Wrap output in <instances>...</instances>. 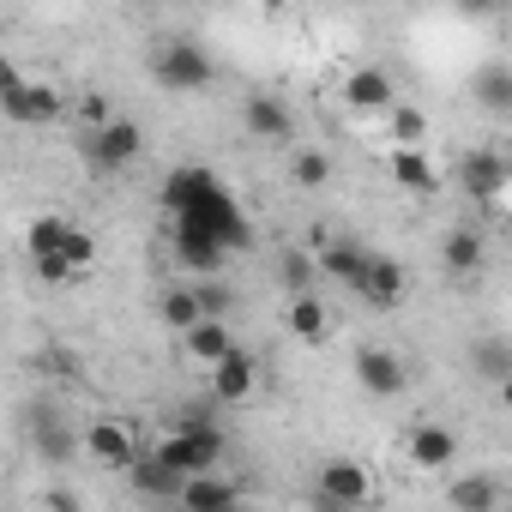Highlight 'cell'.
<instances>
[{
    "mask_svg": "<svg viewBox=\"0 0 512 512\" xmlns=\"http://www.w3.org/2000/svg\"><path fill=\"white\" fill-rule=\"evenodd\" d=\"M181 482H199V476H217V464H223V428L211 422V416H181L169 434H157V446H151Z\"/></svg>",
    "mask_w": 512,
    "mask_h": 512,
    "instance_id": "obj_2",
    "label": "cell"
},
{
    "mask_svg": "<svg viewBox=\"0 0 512 512\" xmlns=\"http://www.w3.org/2000/svg\"><path fill=\"white\" fill-rule=\"evenodd\" d=\"M320 512H338V506H320Z\"/></svg>",
    "mask_w": 512,
    "mask_h": 512,
    "instance_id": "obj_37",
    "label": "cell"
},
{
    "mask_svg": "<svg viewBox=\"0 0 512 512\" xmlns=\"http://www.w3.org/2000/svg\"><path fill=\"white\" fill-rule=\"evenodd\" d=\"M151 79H157L163 91H175V97H193V91H205V85L217 79V67H211V55H205L199 43H163V49L151 55Z\"/></svg>",
    "mask_w": 512,
    "mask_h": 512,
    "instance_id": "obj_3",
    "label": "cell"
},
{
    "mask_svg": "<svg viewBox=\"0 0 512 512\" xmlns=\"http://www.w3.org/2000/svg\"><path fill=\"white\" fill-rule=\"evenodd\" d=\"M386 133H392V151H422V139H428V115H422L416 103H398V109L386 115Z\"/></svg>",
    "mask_w": 512,
    "mask_h": 512,
    "instance_id": "obj_25",
    "label": "cell"
},
{
    "mask_svg": "<svg viewBox=\"0 0 512 512\" xmlns=\"http://www.w3.org/2000/svg\"><path fill=\"white\" fill-rule=\"evenodd\" d=\"M175 260H181L199 284H211V278L223 272V260H229V247L211 241V235H199V229H181V223H175Z\"/></svg>",
    "mask_w": 512,
    "mask_h": 512,
    "instance_id": "obj_12",
    "label": "cell"
},
{
    "mask_svg": "<svg viewBox=\"0 0 512 512\" xmlns=\"http://www.w3.org/2000/svg\"><path fill=\"white\" fill-rule=\"evenodd\" d=\"M278 278H284L290 302H296V296H314V260H308L302 247H284V260H278Z\"/></svg>",
    "mask_w": 512,
    "mask_h": 512,
    "instance_id": "obj_28",
    "label": "cell"
},
{
    "mask_svg": "<svg viewBox=\"0 0 512 512\" xmlns=\"http://www.w3.org/2000/svg\"><path fill=\"white\" fill-rule=\"evenodd\" d=\"M446 506L452 512H494L500 506V482L488 470H464V476L446 482Z\"/></svg>",
    "mask_w": 512,
    "mask_h": 512,
    "instance_id": "obj_15",
    "label": "cell"
},
{
    "mask_svg": "<svg viewBox=\"0 0 512 512\" xmlns=\"http://www.w3.org/2000/svg\"><path fill=\"white\" fill-rule=\"evenodd\" d=\"M374 494V476H368V464H356V458H332L326 470H320V506H338V512H350V506H362Z\"/></svg>",
    "mask_w": 512,
    "mask_h": 512,
    "instance_id": "obj_7",
    "label": "cell"
},
{
    "mask_svg": "<svg viewBox=\"0 0 512 512\" xmlns=\"http://www.w3.org/2000/svg\"><path fill=\"white\" fill-rule=\"evenodd\" d=\"M139 151H145V127H139V121H127V115H121L115 127H103V133H91V139H85V157H91L97 169H127Z\"/></svg>",
    "mask_w": 512,
    "mask_h": 512,
    "instance_id": "obj_9",
    "label": "cell"
},
{
    "mask_svg": "<svg viewBox=\"0 0 512 512\" xmlns=\"http://www.w3.org/2000/svg\"><path fill=\"white\" fill-rule=\"evenodd\" d=\"M410 290V272L398 260H386V253H374V266H368V284H362V302L368 308H398Z\"/></svg>",
    "mask_w": 512,
    "mask_h": 512,
    "instance_id": "obj_16",
    "label": "cell"
},
{
    "mask_svg": "<svg viewBox=\"0 0 512 512\" xmlns=\"http://www.w3.org/2000/svg\"><path fill=\"white\" fill-rule=\"evenodd\" d=\"M85 452H91L103 470H127V476H133V470H139V458H145L139 434H133L127 422H109V416L85 428Z\"/></svg>",
    "mask_w": 512,
    "mask_h": 512,
    "instance_id": "obj_6",
    "label": "cell"
},
{
    "mask_svg": "<svg viewBox=\"0 0 512 512\" xmlns=\"http://www.w3.org/2000/svg\"><path fill=\"white\" fill-rule=\"evenodd\" d=\"M290 181L296 187H326L332 181V157L326 151H296L290 157Z\"/></svg>",
    "mask_w": 512,
    "mask_h": 512,
    "instance_id": "obj_30",
    "label": "cell"
},
{
    "mask_svg": "<svg viewBox=\"0 0 512 512\" xmlns=\"http://www.w3.org/2000/svg\"><path fill=\"white\" fill-rule=\"evenodd\" d=\"M0 109H7L13 121H55L61 115V91L55 85H31L19 79V67H0Z\"/></svg>",
    "mask_w": 512,
    "mask_h": 512,
    "instance_id": "obj_4",
    "label": "cell"
},
{
    "mask_svg": "<svg viewBox=\"0 0 512 512\" xmlns=\"http://www.w3.org/2000/svg\"><path fill=\"white\" fill-rule=\"evenodd\" d=\"M253 386H260V362H253L247 350H235V356H223V362L211 368V398H217V404H247Z\"/></svg>",
    "mask_w": 512,
    "mask_h": 512,
    "instance_id": "obj_11",
    "label": "cell"
},
{
    "mask_svg": "<svg viewBox=\"0 0 512 512\" xmlns=\"http://www.w3.org/2000/svg\"><path fill=\"white\" fill-rule=\"evenodd\" d=\"M235 506H241V482H223V476H199L181 494V512H235Z\"/></svg>",
    "mask_w": 512,
    "mask_h": 512,
    "instance_id": "obj_18",
    "label": "cell"
},
{
    "mask_svg": "<svg viewBox=\"0 0 512 512\" xmlns=\"http://www.w3.org/2000/svg\"><path fill=\"white\" fill-rule=\"evenodd\" d=\"M61 260H67V266H73V272H79V278H85V272H91V266H97V235H91V229H79V223H73V229H67V241H61Z\"/></svg>",
    "mask_w": 512,
    "mask_h": 512,
    "instance_id": "obj_29",
    "label": "cell"
},
{
    "mask_svg": "<svg viewBox=\"0 0 512 512\" xmlns=\"http://www.w3.org/2000/svg\"><path fill=\"white\" fill-rule=\"evenodd\" d=\"M392 181L410 193H434V163L422 151H392Z\"/></svg>",
    "mask_w": 512,
    "mask_h": 512,
    "instance_id": "obj_27",
    "label": "cell"
},
{
    "mask_svg": "<svg viewBox=\"0 0 512 512\" xmlns=\"http://www.w3.org/2000/svg\"><path fill=\"white\" fill-rule=\"evenodd\" d=\"M235 512H253V506H235Z\"/></svg>",
    "mask_w": 512,
    "mask_h": 512,
    "instance_id": "obj_38",
    "label": "cell"
},
{
    "mask_svg": "<svg viewBox=\"0 0 512 512\" xmlns=\"http://www.w3.org/2000/svg\"><path fill=\"white\" fill-rule=\"evenodd\" d=\"M187 362H199V368H217L223 356H235L241 344H235V332H229V320H205V326H193L187 338Z\"/></svg>",
    "mask_w": 512,
    "mask_h": 512,
    "instance_id": "obj_17",
    "label": "cell"
},
{
    "mask_svg": "<svg viewBox=\"0 0 512 512\" xmlns=\"http://www.w3.org/2000/svg\"><path fill=\"white\" fill-rule=\"evenodd\" d=\"M476 103H482L488 115H512V67H506V61H488V67L476 73Z\"/></svg>",
    "mask_w": 512,
    "mask_h": 512,
    "instance_id": "obj_23",
    "label": "cell"
},
{
    "mask_svg": "<svg viewBox=\"0 0 512 512\" xmlns=\"http://www.w3.org/2000/svg\"><path fill=\"white\" fill-rule=\"evenodd\" d=\"M211 314H205V302H199V290L193 284H175V290H163V326L169 332H193V326H205Z\"/></svg>",
    "mask_w": 512,
    "mask_h": 512,
    "instance_id": "obj_20",
    "label": "cell"
},
{
    "mask_svg": "<svg viewBox=\"0 0 512 512\" xmlns=\"http://www.w3.org/2000/svg\"><path fill=\"white\" fill-rule=\"evenodd\" d=\"M452 458H458V434L452 428H440V422L410 428V464L416 470H446Z\"/></svg>",
    "mask_w": 512,
    "mask_h": 512,
    "instance_id": "obj_14",
    "label": "cell"
},
{
    "mask_svg": "<svg viewBox=\"0 0 512 512\" xmlns=\"http://www.w3.org/2000/svg\"><path fill=\"white\" fill-rule=\"evenodd\" d=\"M356 386H362L368 398H398V392L410 386V368H404L398 350H386V344H362V350H356Z\"/></svg>",
    "mask_w": 512,
    "mask_h": 512,
    "instance_id": "obj_5",
    "label": "cell"
},
{
    "mask_svg": "<svg viewBox=\"0 0 512 512\" xmlns=\"http://www.w3.org/2000/svg\"><path fill=\"white\" fill-rule=\"evenodd\" d=\"M79 121H85V139H91V133H103V127H115L121 115H115V103H109V91H85V97H79Z\"/></svg>",
    "mask_w": 512,
    "mask_h": 512,
    "instance_id": "obj_31",
    "label": "cell"
},
{
    "mask_svg": "<svg viewBox=\"0 0 512 512\" xmlns=\"http://www.w3.org/2000/svg\"><path fill=\"white\" fill-rule=\"evenodd\" d=\"M464 193H470V199H494V193H506V157H494V151H470V157H464Z\"/></svg>",
    "mask_w": 512,
    "mask_h": 512,
    "instance_id": "obj_19",
    "label": "cell"
},
{
    "mask_svg": "<svg viewBox=\"0 0 512 512\" xmlns=\"http://www.w3.org/2000/svg\"><path fill=\"white\" fill-rule=\"evenodd\" d=\"M31 260H37V272H43L49 284H73V278H79V272L61 260V253H31Z\"/></svg>",
    "mask_w": 512,
    "mask_h": 512,
    "instance_id": "obj_33",
    "label": "cell"
},
{
    "mask_svg": "<svg viewBox=\"0 0 512 512\" xmlns=\"http://www.w3.org/2000/svg\"><path fill=\"white\" fill-rule=\"evenodd\" d=\"M241 121H247L253 139H266V145H290V139H296V115H290V103H278V97H247V103H241Z\"/></svg>",
    "mask_w": 512,
    "mask_h": 512,
    "instance_id": "obj_10",
    "label": "cell"
},
{
    "mask_svg": "<svg viewBox=\"0 0 512 512\" xmlns=\"http://www.w3.org/2000/svg\"><path fill=\"white\" fill-rule=\"evenodd\" d=\"M344 103H350L356 115H392L404 97H398V85H392L386 67H356V73L344 79Z\"/></svg>",
    "mask_w": 512,
    "mask_h": 512,
    "instance_id": "obj_8",
    "label": "cell"
},
{
    "mask_svg": "<svg viewBox=\"0 0 512 512\" xmlns=\"http://www.w3.org/2000/svg\"><path fill=\"white\" fill-rule=\"evenodd\" d=\"M320 266H326V278H338L344 290H356L362 296V284H368V266H374V253L362 247V241H326V253H320Z\"/></svg>",
    "mask_w": 512,
    "mask_h": 512,
    "instance_id": "obj_13",
    "label": "cell"
},
{
    "mask_svg": "<svg viewBox=\"0 0 512 512\" xmlns=\"http://www.w3.org/2000/svg\"><path fill=\"white\" fill-rule=\"evenodd\" d=\"M500 404H506V410H512V380H506V386H500Z\"/></svg>",
    "mask_w": 512,
    "mask_h": 512,
    "instance_id": "obj_35",
    "label": "cell"
},
{
    "mask_svg": "<svg viewBox=\"0 0 512 512\" xmlns=\"http://www.w3.org/2000/svg\"><path fill=\"white\" fill-rule=\"evenodd\" d=\"M284 326H290V338H302V344H326V308H320V296H296V302L284 308Z\"/></svg>",
    "mask_w": 512,
    "mask_h": 512,
    "instance_id": "obj_24",
    "label": "cell"
},
{
    "mask_svg": "<svg viewBox=\"0 0 512 512\" xmlns=\"http://www.w3.org/2000/svg\"><path fill=\"white\" fill-rule=\"evenodd\" d=\"M37 452H43L49 464H61V458L73 452V440H67V428H61V416H43V410H37Z\"/></svg>",
    "mask_w": 512,
    "mask_h": 512,
    "instance_id": "obj_32",
    "label": "cell"
},
{
    "mask_svg": "<svg viewBox=\"0 0 512 512\" xmlns=\"http://www.w3.org/2000/svg\"><path fill=\"white\" fill-rule=\"evenodd\" d=\"M133 488H139V494H151V500H175V506H181V494H187V482H181V476H175L157 452H145V458H139Z\"/></svg>",
    "mask_w": 512,
    "mask_h": 512,
    "instance_id": "obj_21",
    "label": "cell"
},
{
    "mask_svg": "<svg viewBox=\"0 0 512 512\" xmlns=\"http://www.w3.org/2000/svg\"><path fill=\"white\" fill-rule=\"evenodd\" d=\"M470 368H476L488 386H506V380H512V344H506V338H482V344L470 350Z\"/></svg>",
    "mask_w": 512,
    "mask_h": 512,
    "instance_id": "obj_26",
    "label": "cell"
},
{
    "mask_svg": "<svg viewBox=\"0 0 512 512\" xmlns=\"http://www.w3.org/2000/svg\"><path fill=\"white\" fill-rule=\"evenodd\" d=\"M193 290H199V302H205V314H211V320H223V314H229V290H223L217 278H211V284H193Z\"/></svg>",
    "mask_w": 512,
    "mask_h": 512,
    "instance_id": "obj_34",
    "label": "cell"
},
{
    "mask_svg": "<svg viewBox=\"0 0 512 512\" xmlns=\"http://www.w3.org/2000/svg\"><path fill=\"white\" fill-rule=\"evenodd\" d=\"M506 187H512V151H506Z\"/></svg>",
    "mask_w": 512,
    "mask_h": 512,
    "instance_id": "obj_36",
    "label": "cell"
},
{
    "mask_svg": "<svg viewBox=\"0 0 512 512\" xmlns=\"http://www.w3.org/2000/svg\"><path fill=\"white\" fill-rule=\"evenodd\" d=\"M163 205L175 211L181 229H199V235L223 241L229 253L247 247V235H253L247 217H241V205H235V193H229L211 169H193V163L169 169V175H163Z\"/></svg>",
    "mask_w": 512,
    "mask_h": 512,
    "instance_id": "obj_1",
    "label": "cell"
},
{
    "mask_svg": "<svg viewBox=\"0 0 512 512\" xmlns=\"http://www.w3.org/2000/svg\"><path fill=\"white\" fill-rule=\"evenodd\" d=\"M440 260H446L452 278H476V272H482V235H476V229H452V235L440 241Z\"/></svg>",
    "mask_w": 512,
    "mask_h": 512,
    "instance_id": "obj_22",
    "label": "cell"
}]
</instances>
